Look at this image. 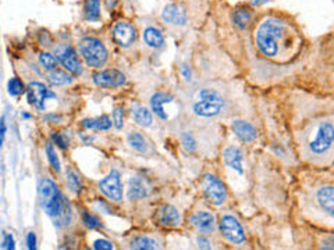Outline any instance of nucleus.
I'll return each mask as SVG.
<instances>
[{
	"label": "nucleus",
	"mask_w": 334,
	"mask_h": 250,
	"mask_svg": "<svg viewBox=\"0 0 334 250\" xmlns=\"http://www.w3.org/2000/svg\"><path fill=\"white\" fill-rule=\"evenodd\" d=\"M308 156L323 164L334 161V111L316 120L305 133Z\"/></svg>",
	"instance_id": "1"
},
{
	"label": "nucleus",
	"mask_w": 334,
	"mask_h": 250,
	"mask_svg": "<svg viewBox=\"0 0 334 250\" xmlns=\"http://www.w3.org/2000/svg\"><path fill=\"white\" fill-rule=\"evenodd\" d=\"M290 27L276 17L264 18L255 31V43L259 52L269 59H277L290 48Z\"/></svg>",
	"instance_id": "2"
},
{
	"label": "nucleus",
	"mask_w": 334,
	"mask_h": 250,
	"mask_svg": "<svg viewBox=\"0 0 334 250\" xmlns=\"http://www.w3.org/2000/svg\"><path fill=\"white\" fill-rule=\"evenodd\" d=\"M39 201L46 214L55 221L56 227L62 228L71 221V208L63 197L53 181L43 178L39 184Z\"/></svg>",
	"instance_id": "3"
},
{
	"label": "nucleus",
	"mask_w": 334,
	"mask_h": 250,
	"mask_svg": "<svg viewBox=\"0 0 334 250\" xmlns=\"http://www.w3.org/2000/svg\"><path fill=\"white\" fill-rule=\"evenodd\" d=\"M192 109L199 117H216L224 109V97L215 89H201Z\"/></svg>",
	"instance_id": "4"
},
{
	"label": "nucleus",
	"mask_w": 334,
	"mask_h": 250,
	"mask_svg": "<svg viewBox=\"0 0 334 250\" xmlns=\"http://www.w3.org/2000/svg\"><path fill=\"white\" fill-rule=\"evenodd\" d=\"M80 53L85 62L93 68L102 67L107 60V50L104 48V45L99 39L92 36L84 38L83 41L80 42Z\"/></svg>",
	"instance_id": "5"
},
{
	"label": "nucleus",
	"mask_w": 334,
	"mask_h": 250,
	"mask_svg": "<svg viewBox=\"0 0 334 250\" xmlns=\"http://www.w3.org/2000/svg\"><path fill=\"white\" fill-rule=\"evenodd\" d=\"M315 203L319 211L334 227V184H325L315 190Z\"/></svg>",
	"instance_id": "6"
},
{
	"label": "nucleus",
	"mask_w": 334,
	"mask_h": 250,
	"mask_svg": "<svg viewBox=\"0 0 334 250\" xmlns=\"http://www.w3.org/2000/svg\"><path fill=\"white\" fill-rule=\"evenodd\" d=\"M202 187H203V193L206 196L212 204L220 206L227 199V189L224 187L222 181L216 178L215 175H205V178L202 181Z\"/></svg>",
	"instance_id": "7"
},
{
	"label": "nucleus",
	"mask_w": 334,
	"mask_h": 250,
	"mask_svg": "<svg viewBox=\"0 0 334 250\" xmlns=\"http://www.w3.org/2000/svg\"><path fill=\"white\" fill-rule=\"evenodd\" d=\"M55 55L59 62L69 72L74 74V75H81L83 74V65H81V62H80V59H78V56H77L76 50L73 49V46L62 45V46H59V48L56 49Z\"/></svg>",
	"instance_id": "8"
},
{
	"label": "nucleus",
	"mask_w": 334,
	"mask_h": 250,
	"mask_svg": "<svg viewBox=\"0 0 334 250\" xmlns=\"http://www.w3.org/2000/svg\"><path fill=\"white\" fill-rule=\"evenodd\" d=\"M220 231L229 242L234 243V245H241L245 242V234H244L243 227L233 215H223L220 220Z\"/></svg>",
	"instance_id": "9"
},
{
	"label": "nucleus",
	"mask_w": 334,
	"mask_h": 250,
	"mask_svg": "<svg viewBox=\"0 0 334 250\" xmlns=\"http://www.w3.org/2000/svg\"><path fill=\"white\" fill-rule=\"evenodd\" d=\"M99 188L104 196H107L110 200L121 201L123 199V189H121V182H120V174L113 170L104 180L99 182Z\"/></svg>",
	"instance_id": "10"
},
{
	"label": "nucleus",
	"mask_w": 334,
	"mask_h": 250,
	"mask_svg": "<svg viewBox=\"0 0 334 250\" xmlns=\"http://www.w3.org/2000/svg\"><path fill=\"white\" fill-rule=\"evenodd\" d=\"M28 102L34 104L36 109L43 110L45 109V102L48 99H55L56 95L50 89H48L43 83L41 82H31L28 85L27 89Z\"/></svg>",
	"instance_id": "11"
},
{
	"label": "nucleus",
	"mask_w": 334,
	"mask_h": 250,
	"mask_svg": "<svg viewBox=\"0 0 334 250\" xmlns=\"http://www.w3.org/2000/svg\"><path fill=\"white\" fill-rule=\"evenodd\" d=\"M93 83L99 88H118L125 83V75L118 69H103L93 75Z\"/></svg>",
	"instance_id": "12"
},
{
	"label": "nucleus",
	"mask_w": 334,
	"mask_h": 250,
	"mask_svg": "<svg viewBox=\"0 0 334 250\" xmlns=\"http://www.w3.org/2000/svg\"><path fill=\"white\" fill-rule=\"evenodd\" d=\"M113 38L120 48H128L135 42L137 34H135V29L131 24H128L125 21H120L113 28Z\"/></svg>",
	"instance_id": "13"
},
{
	"label": "nucleus",
	"mask_w": 334,
	"mask_h": 250,
	"mask_svg": "<svg viewBox=\"0 0 334 250\" xmlns=\"http://www.w3.org/2000/svg\"><path fill=\"white\" fill-rule=\"evenodd\" d=\"M162 20L167 22V24H171V25H185L188 21L187 13L185 10L178 4H167L163 11H162Z\"/></svg>",
	"instance_id": "14"
},
{
	"label": "nucleus",
	"mask_w": 334,
	"mask_h": 250,
	"mask_svg": "<svg viewBox=\"0 0 334 250\" xmlns=\"http://www.w3.org/2000/svg\"><path fill=\"white\" fill-rule=\"evenodd\" d=\"M152 192L149 182L142 177H132L128 182V199L138 200L149 196Z\"/></svg>",
	"instance_id": "15"
},
{
	"label": "nucleus",
	"mask_w": 334,
	"mask_h": 250,
	"mask_svg": "<svg viewBox=\"0 0 334 250\" xmlns=\"http://www.w3.org/2000/svg\"><path fill=\"white\" fill-rule=\"evenodd\" d=\"M191 224L203 235H209V234L215 232V217L210 213H206V211H196L191 217Z\"/></svg>",
	"instance_id": "16"
},
{
	"label": "nucleus",
	"mask_w": 334,
	"mask_h": 250,
	"mask_svg": "<svg viewBox=\"0 0 334 250\" xmlns=\"http://www.w3.org/2000/svg\"><path fill=\"white\" fill-rule=\"evenodd\" d=\"M223 159L226 166H229L231 170H234L238 174H243V160H244V153L240 147L236 146H230L227 147L224 153H223Z\"/></svg>",
	"instance_id": "17"
},
{
	"label": "nucleus",
	"mask_w": 334,
	"mask_h": 250,
	"mask_svg": "<svg viewBox=\"0 0 334 250\" xmlns=\"http://www.w3.org/2000/svg\"><path fill=\"white\" fill-rule=\"evenodd\" d=\"M231 129L236 133L237 138L245 142V143H250L252 140H255L257 136L256 129L250 123L243 121V120H236L231 125Z\"/></svg>",
	"instance_id": "18"
},
{
	"label": "nucleus",
	"mask_w": 334,
	"mask_h": 250,
	"mask_svg": "<svg viewBox=\"0 0 334 250\" xmlns=\"http://www.w3.org/2000/svg\"><path fill=\"white\" fill-rule=\"evenodd\" d=\"M174 97L167 93H156L151 99V107L152 111L162 120H168V113L166 111L167 104L173 103Z\"/></svg>",
	"instance_id": "19"
},
{
	"label": "nucleus",
	"mask_w": 334,
	"mask_h": 250,
	"mask_svg": "<svg viewBox=\"0 0 334 250\" xmlns=\"http://www.w3.org/2000/svg\"><path fill=\"white\" fill-rule=\"evenodd\" d=\"M159 221L166 227H177L181 224V215L177 208L167 204L159 210Z\"/></svg>",
	"instance_id": "20"
},
{
	"label": "nucleus",
	"mask_w": 334,
	"mask_h": 250,
	"mask_svg": "<svg viewBox=\"0 0 334 250\" xmlns=\"http://www.w3.org/2000/svg\"><path fill=\"white\" fill-rule=\"evenodd\" d=\"M144 41L145 43L152 49H160L165 45V36L162 34V31L155 27H148L144 31Z\"/></svg>",
	"instance_id": "21"
},
{
	"label": "nucleus",
	"mask_w": 334,
	"mask_h": 250,
	"mask_svg": "<svg viewBox=\"0 0 334 250\" xmlns=\"http://www.w3.org/2000/svg\"><path fill=\"white\" fill-rule=\"evenodd\" d=\"M46 78L50 85L53 86H62V85H69V83L73 82V78L71 75H69L67 72L64 71H60V69H50L46 74Z\"/></svg>",
	"instance_id": "22"
},
{
	"label": "nucleus",
	"mask_w": 334,
	"mask_h": 250,
	"mask_svg": "<svg viewBox=\"0 0 334 250\" xmlns=\"http://www.w3.org/2000/svg\"><path fill=\"white\" fill-rule=\"evenodd\" d=\"M250 18H252V14L245 7H237L236 10H234V13H233V22L240 29H245V28L248 27Z\"/></svg>",
	"instance_id": "23"
},
{
	"label": "nucleus",
	"mask_w": 334,
	"mask_h": 250,
	"mask_svg": "<svg viewBox=\"0 0 334 250\" xmlns=\"http://www.w3.org/2000/svg\"><path fill=\"white\" fill-rule=\"evenodd\" d=\"M132 114H134V120H135V123L141 126H151L153 123V118L152 114H151V111L145 109V107H142V106H137L134 110H132Z\"/></svg>",
	"instance_id": "24"
},
{
	"label": "nucleus",
	"mask_w": 334,
	"mask_h": 250,
	"mask_svg": "<svg viewBox=\"0 0 334 250\" xmlns=\"http://www.w3.org/2000/svg\"><path fill=\"white\" fill-rule=\"evenodd\" d=\"M84 126L85 128H90V129H97V131H106L111 128V120L107 116H100L97 118H90V120H85L84 121Z\"/></svg>",
	"instance_id": "25"
},
{
	"label": "nucleus",
	"mask_w": 334,
	"mask_h": 250,
	"mask_svg": "<svg viewBox=\"0 0 334 250\" xmlns=\"http://www.w3.org/2000/svg\"><path fill=\"white\" fill-rule=\"evenodd\" d=\"M84 14L88 21H97L100 18V0H85Z\"/></svg>",
	"instance_id": "26"
},
{
	"label": "nucleus",
	"mask_w": 334,
	"mask_h": 250,
	"mask_svg": "<svg viewBox=\"0 0 334 250\" xmlns=\"http://www.w3.org/2000/svg\"><path fill=\"white\" fill-rule=\"evenodd\" d=\"M159 243L149 236H137L131 242V249L137 250H153L159 249Z\"/></svg>",
	"instance_id": "27"
},
{
	"label": "nucleus",
	"mask_w": 334,
	"mask_h": 250,
	"mask_svg": "<svg viewBox=\"0 0 334 250\" xmlns=\"http://www.w3.org/2000/svg\"><path fill=\"white\" fill-rule=\"evenodd\" d=\"M127 139H128V145L131 146L134 150H137L139 153L148 152V143H146L145 138L141 133H138V132H131Z\"/></svg>",
	"instance_id": "28"
},
{
	"label": "nucleus",
	"mask_w": 334,
	"mask_h": 250,
	"mask_svg": "<svg viewBox=\"0 0 334 250\" xmlns=\"http://www.w3.org/2000/svg\"><path fill=\"white\" fill-rule=\"evenodd\" d=\"M66 177H67V187L70 188V190H73V192L78 193V192L81 190V188H83L80 175H78L73 168H67Z\"/></svg>",
	"instance_id": "29"
},
{
	"label": "nucleus",
	"mask_w": 334,
	"mask_h": 250,
	"mask_svg": "<svg viewBox=\"0 0 334 250\" xmlns=\"http://www.w3.org/2000/svg\"><path fill=\"white\" fill-rule=\"evenodd\" d=\"M57 62H59L57 57L52 56L50 53H41L39 55V62H41V65L45 69H48V71L55 69L57 67Z\"/></svg>",
	"instance_id": "30"
},
{
	"label": "nucleus",
	"mask_w": 334,
	"mask_h": 250,
	"mask_svg": "<svg viewBox=\"0 0 334 250\" xmlns=\"http://www.w3.org/2000/svg\"><path fill=\"white\" fill-rule=\"evenodd\" d=\"M45 150H46V156H48L49 163H50V166L52 168L55 170V171H60V161H59V157H57V154H56L55 149H53V146L48 143L46 147H45Z\"/></svg>",
	"instance_id": "31"
},
{
	"label": "nucleus",
	"mask_w": 334,
	"mask_h": 250,
	"mask_svg": "<svg viewBox=\"0 0 334 250\" xmlns=\"http://www.w3.org/2000/svg\"><path fill=\"white\" fill-rule=\"evenodd\" d=\"M181 143H182V147L188 153L195 152V149H196V142H195L194 136L189 132H182L181 133Z\"/></svg>",
	"instance_id": "32"
},
{
	"label": "nucleus",
	"mask_w": 334,
	"mask_h": 250,
	"mask_svg": "<svg viewBox=\"0 0 334 250\" xmlns=\"http://www.w3.org/2000/svg\"><path fill=\"white\" fill-rule=\"evenodd\" d=\"M24 92V85L21 82L18 78H11L8 81V93L11 96H18Z\"/></svg>",
	"instance_id": "33"
},
{
	"label": "nucleus",
	"mask_w": 334,
	"mask_h": 250,
	"mask_svg": "<svg viewBox=\"0 0 334 250\" xmlns=\"http://www.w3.org/2000/svg\"><path fill=\"white\" fill-rule=\"evenodd\" d=\"M83 222H84V225L89 229H95V228H97V227H100V221H99V218L95 217L93 214L86 213V211L83 213Z\"/></svg>",
	"instance_id": "34"
},
{
	"label": "nucleus",
	"mask_w": 334,
	"mask_h": 250,
	"mask_svg": "<svg viewBox=\"0 0 334 250\" xmlns=\"http://www.w3.org/2000/svg\"><path fill=\"white\" fill-rule=\"evenodd\" d=\"M113 123H114V126L117 129L123 128V124H124V110L121 107H116L113 110Z\"/></svg>",
	"instance_id": "35"
},
{
	"label": "nucleus",
	"mask_w": 334,
	"mask_h": 250,
	"mask_svg": "<svg viewBox=\"0 0 334 250\" xmlns=\"http://www.w3.org/2000/svg\"><path fill=\"white\" fill-rule=\"evenodd\" d=\"M52 140H53L59 147H62V149H67V147H69V139H67V136H66L64 133H60V132L53 133V135H52Z\"/></svg>",
	"instance_id": "36"
},
{
	"label": "nucleus",
	"mask_w": 334,
	"mask_h": 250,
	"mask_svg": "<svg viewBox=\"0 0 334 250\" xmlns=\"http://www.w3.org/2000/svg\"><path fill=\"white\" fill-rule=\"evenodd\" d=\"M93 249L96 250H113V245L106 239H97L93 242Z\"/></svg>",
	"instance_id": "37"
},
{
	"label": "nucleus",
	"mask_w": 334,
	"mask_h": 250,
	"mask_svg": "<svg viewBox=\"0 0 334 250\" xmlns=\"http://www.w3.org/2000/svg\"><path fill=\"white\" fill-rule=\"evenodd\" d=\"M14 248H15V246H14L13 236L8 235V234H4V235H3V242H1V249L13 250Z\"/></svg>",
	"instance_id": "38"
},
{
	"label": "nucleus",
	"mask_w": 334,
	"mask_h": 250,
	"mask_svg": "<svg viewBox=\"0 0 334 250\" xmlns=\"http://www.w3.org/2000/svg\"><path fill=\"white\" fill-rule=\"evenodd\" d=\"M27 246L29 250L36 249V236L34 232H29L27 235Z\"/></svg>",
	"instance_id": "39"
},
{
	"label": "nucleus",
	"mask_w": 334,
	"mask_h": 250,
	"mask_svg": "<svg viewBox=\"0 0 334 250\" xmlns=\"http://www.w3.org/2000/svg\"><path fill=\"white\" fill-rule=\"evenodd\" d=\"M196 243H198V246L201 248V249H210L212 246H210V242H209L208 239H205L203 236H199L198 239H196Z\"/></svg>",
	"instance_id": "40"
},
{
	"label": "nucleus",
	"mask_w": 334,
	"mask_h": 250,
	"mask_svg": "<svg viewBox=\"0 0 334 250\" xmlns=\"http://www.w3.org/2000/svg\"><path fill=\"white\" fill-rule=\"evenodd\" d=\"M181 74H182V76L185 78V79H191V69H189V67H187V65H182L181 67Z\"/></svg>",
	"instance_id": "41"
},
{
	"label": "nucleus",
	"mask_w": 334,
	"mask_h": 250,
	"mask_svg": "<svg viewBox=\"0 0 334 250\" xmlns=\"http://www.w3.org/2000/svg\"><path fill=\"white\" fill-rule=\"evenodd\" d=\"M4 138H6V121L3 118L1 120V143L4 142Z\"/></svg>",
	"instance_id": "42"
},
{
	"label": "nucleus",
	"mask_w": 334,
	"mask_h": 250,
	"mask_svg": "<svg viewBox=\"0 0 334 250\" xmlns=\"http://www.w3.org/2000/svg\"><path fill=\"white\" fill-rule=\"evenodd\" d=\"M106 1V7L110 10V8H113V7L116 6V3H117V0H104Z\"/></svg>",
	"instance_id": "43"
},
{
	"label": "nucleus",
	"mask_w": 334,
	"mask_h": 250,
	"mask_svg": "<svg viewBox=\"0 0 334 250\" xmlns=\"http://www.w3.org/2000/svg\"><path fill=\"white\" fill-rule=\"evenodd\" d=\"M46 120H53V121H59V120H62V117H57V116H48V117H45Z\"/></svg>",
	"instance_id": "44"
},
{
	"label": "nucleus",
	"mask_w": 334,
	"mask_h": 250,
	"mask_svg": "<svg viewBox=\"0 0 334 250\" xmlns=\"http://www.w3.org/2000/svg\"><path fill=\"white\" fill-rule=\"evenodd\" d=\"M253 4H262V3H266V1H269V0H250Z\"/></svg>",
	"instance_id": "45"
},
{
	"label": "nucleus",
	"mask_w": 334,
	"mask_h": 250,
	"mask_svg": "<svg viewBox=\"0 0 334 250\" xmlns=\"http://www.w3.org/2000/svg\"><path fill=\"white\" fill-rule=\"evenodd\" d=\"M22 117H24V118H29V114H25V113H24V114H22Z\"/></svg>",
	"instance_id": "46"
}]
</instances>
